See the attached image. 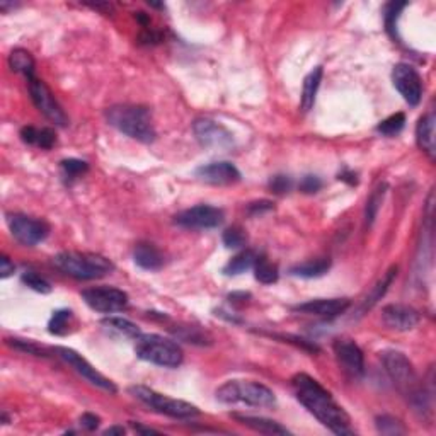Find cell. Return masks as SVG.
Returning a JSON list of instances; mask_svg holds the SVG:
<instances>
[{
	"label": "cell",
	"instance_id": "4",
	"mask_svg": "<svg viewBox=\"0 0 436 436\" xmlns=\"http://www.w3.org/2000/svg\"><path fill=\"white\" fill-rule=\"evenodd\" d=\"M53 264L77 280H98L115 269V264L108 257L92 252H60L53 257Z\"/></svg>",
	"mask_w": 436,
	"mask_h": 436
},
{
	"label": "cell",
	"instance_id": "32",
	"mask_svg": "<svg viewBox=\"0 0 436 436\" xmlns=\"http://www.w3.org/2000/svg\"><path fill=\"white\" fill-rule=\"evenodd\" d=\"M404 7H407L406 2H390L385 9V27L394 39L397 38V19Z\"/></svg>",
	"mask_w": 436,
	"mask_h": 436
},
{
	"label": "cell",
	"instance_id": "28",
	"mask_svg": "<svg viewBox=\"0 0 436 436\" xmlns=\"http://www.w3.org/2000/svg\"><path fill=\"white\" fill-rule=\"evenodd\" d=\"M9 65L18 74L26 75V79L34 75V58L31 56L30 51L23 50V48L12 51L9 56Z\"/></svg>",
	"mask_w": 436,
	"mask_h": 436
},
{
	"label": "cell",
	"instance_id": "9",
	"mask_svg": "<svg viewBox=\"0 0 436 436\" xmlns=\"http://www.w3.org/2000/svg\"><path fill=\"white\" fill-rule=\"evenodd\" d=\"M27 89H30L31 99H33L34 106L46 116L51 123L58 124V127H67L68 118L63 111L62 106L58 104V101L55 99L53 92L50 91V87L39 80L38 77H30L27 79Z\"/></svg>",
	"mask_w": 436,
	"mask_h": 436
},
{
	"label": "cell",
	"instance_id": "18",
	"mask_svg": "<svg viewBox=\"0 0 436 436\" xmlns=\"http://www.w3.org/2000/svg\"><path fill=\"white\" fill-rule=\"evenodd\" d=\"M196 176L201 181L215 186H227L241 181L239 169L230 162H212L196 169Z\"/></svg>",
	"mask_w": 436,
	"mask_h": 436
},
{
	"label": "cell",
	"instance_id": "1",
	"mask_svg": "<svg viewBox=\"0 0 436 436\" xmlns=\"http://www.w3.org/2000/svg\"><path fill=\"white\" fill-rule=\"evenodd\" d=\"M292 385L298 402L334 435H354L348 413L334 401L333 395L316 378L309 377L307 373H297L292 378Z\"/></svg>",
	"mask_w": 436,
	"mask_h": 436
},
{
	"label": "cell",
	"instance_id": "3",
	"mask_svg": "<svg viewBox=\"0 0 436 436\" xmlns=\"http://www.w3.org/2000/svg\"><path fill=\"white\" fill-rule=\"evenodd\" d=\"M106 120L116 130L142 143H152L157 136L150 111L143 106H135V104L111 106L106 111Z\"/></svg>",
	"mask_w": 436,
	"mask_h": 436
},
{
	"label": "cell",
	"instance_id": "5",
	"mask_svg": "<svg viewBox=\"0 0 436 436\" xmlns=\"http://www.w3.org/2000/svg\"><path fill=\"white\" fill-rule=\"evenodd\" d=\"M135 353L140 360L164 366V368H177L183 363V350L174 339L160 336V334H142L136 339Z\"/></svg>",
	"mask_w": 436,
	"mask_h": 436
},
{
	"label": "cell",
	"instance_id": "7",
	"mask_svg": "<svg viewBox=\"0 0 436 436\" xmlns=\"http://www.w3.org/2000/svg\"><path fill=\"white\" fill-rule=\"evenodd\" d=\"M130 394L135 399H139L140 402H143L145 406L152 407V409L157 411V413L171 416V418L189 419L200 414L198 407L193 406V404L179 401V399L167 397V395L155 392V390L148 389V387L133 385L130 387Z\"/></svg>",
	"mask_w": 436,
	"mask_h": 436
},
{
	"label": "cell",
	"instance_id": "40",
	"mask_svg": "<svg viewBox=\"0 0 436 436\" xmlns=\"http://www.w3.org/2000/svg\"><path fill=\"white\" fill-rule=\"evenodd\" d=\"M292 186H293L292 177L285 174L273 176L271 179H269V189H271L274 195H285V193H288L290 189H292Z\"/></svg>",
	"mask_w": 436,
	"mask_h": 436
},
{
	"label": "cell",
	"instance_id": "12",
	"mask_svg": "<svg viewBox=\"0 0 436 436\" xmlns=\"http://www.w3.org/2000/svg\"><path fill=\"white\" fill-rule=\"evenodd\" d=\"M174 224L183 229L195 230L217 229L224 224V212L220 208L212 207V205H198V207L177 213L174 217Z\"/></svg>",
	"mask_w": 436,
	"mask_h": 436
},
{
	"label": "cell",
	"instance_id": "41",
	"mask_svg": "<svg viewBox=\"0 0 436 436\" xmlns=\"http://www.w3.org/2000/svg\"><path fill=\"white\" fill-rule=\"evenodd\" d=\"M298 188H300V191L305 193V195H316L319 189L322 188V181L321 177L312 174L304 176L302 177L300 184H298Z\"/></svg>",
	"mask_w": 436,
	"mask_h": 436
},
{
	"label": "cell",
	"instance_id": "8",
	"mask_svg": "<svg viewBox=\"0 0 436 436\" xmlns=\"http://www.w3.org/2000/svg\"><path fill=\"white\" fill-rule=\"evenodd\" d=\"M7 225H9L12 237L23 245H33L39 244L48 237L50 233V227L46 222L38 220V218L21 215V213H11L7 215Z\"/></svg>",
	"mask_w": 436,
	"mask_h": 436
},
{
	"label": "cell",
	"instance_id": "46",
	"mask_svg": "<svg viewBox=\"0 0 436 436\" xmlns=\"http://www.w3.org/2000/svg\"><path fill=\"white\" fill-rule=\"evenodd\" d=\"M132 426L135 428L136 433H143V435H159V431L152 430V428H143L142 425H136V423H132Z\"/></svg>",
	"mask_w": 436,
	"mask_h": 436
},
{
	"label": "cell",
	"instance_id": "44",
	"mask_svg": "<svg viewBox=\"0 0 436 436\" xmlns=\"http://www.w3.org/2000/svg\"><path fill=\"white\" fill-rule=\"evenodd\" d=\"M15 266L14 262H12L9 257L7 256H2L0 257V276L2 278H9L12 273H14Z\"/></svg>",
	"mask_w": 436,
	"mask_h": 436
},
{
	"label": "cell",
	"instance_id": "29",
	"mask_svg": "<svg viewBox=\"0 0 436 436\" xmlns=\"http://www.w3.org/2000/svg\"><path fill=\"white\" fill-rule=\"evenodd\" d=\"M254 276H256V280L262 285H273L278 281L280 273H278L276 266L271 264L266 257L257 256L256 264H254Z\"/></svg>",
	"mask_w": 436,
	"mask_h": 436
},
{
	"label": "cell",
	"instance_id": "19",
	"mask_svg": "<svg viewBox=\"0 0 436 436\" xmlns=\"http://www.w3.org/2000/svg\"><path fill=\"white\" fill-rule=\"evenodd\" d=\"M435 115L433 113H428L426 116H423L419 120L418 128H416V140H418L419 148L423 152L428 153L430 159H435L436 155V140H435Z\"/></svg>",
	"mask_w": 436,
	"mask_h": 436
},
{
	"label": "cell",
	"instance_id": "45",
	"mask_svg": "<svg viewBox=\"0 0 436 436\" xmlns=\"http://www.w3.org/2000/svg\"><path fill=\"white\" fill-rule=\"evenodd\" d=\"M338 177H339V179H341V181H345V183H348L350 186L358 184V176H357V172L348 171V169H346V171H342L341 174H339Z\"/></svg>",
	"mask_w": 436,
	"mask_h": 436
},
{
	"label": "cell",
	"instance_id": "17",
	"mask_svg": "<svg viewBox=\"0 0 436 436\" xmlns=\"http://www.w3.org/2000/svg\"><path fill=\"white\" fill-rule=\"evenodd\" d=\"M350 307L348 298H317L293 307L295 312L317 317H338L345 314Z\"/></svg>",
	"mask_w": 436,
	"mask_h": 436
},
{
	"label": "cell",
	"instance_id": "15",
	"mask_svg": "<svg viewBox=\"0 0 436 436\" xmlns=\"http://www.w3.org/2000/svg\"><path fill=\"white\" fill-rule=\"evenodd\" d=\"M196 139L203 147L208 148H230L233 145L232 133L222 124L212 120H196L193 124Z\"/></svg>",
	"mask_w": 436,
	"mask_h": 436
},
{
	"label": "cell",
	"instance_id": "24",
	"mask_svg": "<svg viewBox=\"0 0 436 436\" xmlns=\"http://www.w3.org/2000/svg\"><path fill=\"white\" fill-rule=\"evenodd\" d=\"M395 276H397V266H392V268H390L389 271L385 273V276H383L382 280L378 281V283L375 285L373 288L370 290V293L366 295L365 300L361 302V305H360V316H363V312H366V310H370L371 307L377 304L378 300H382V297L387 293V290H389V286L392 285V281H394V278H395Z\"/></svg>",
	"mask_w": 436,
	"mask_h": 436
},
{
	"label": "cell",
	"instance_id": "16",
	"mask_svg": "<svg viewBox=\"0 0 436 436\" xmlns=\"http://www.w3.org/2000/svg\"><path fill=\"white\" fill-rule=\"evenodd\" d=\"M382 321L389 329L394 331H411L421 321L419 312L413 307L402 305V304H392L383 307L382 310Z\"/></svg>",
	"mask_w": 436,
	"mask_h": 436
},
{
	"label": "cell",
	"instance_id": "2",
	"mask_svg": "<svg viewBox=\"0 0 436 436\" xmlns=\"http://www.w3.org/2000/svg\"><path fill=\"white\" fill-rule=\"evenodd\" d=\"M382 363L383 366H385V371L390 377V380L397 387L399 392H401L404 397H407V401L411 402L414 411H418L419 414H425L428 411H431L425 389H423V385L419 383L418 373H416L413 363L406 358V354L394 350L383 351Z\"/></svg>",
	"mask_w": 436,
	"mask_h": 436
},
{
	"label": "cell",
	"instance_id": "23",
	"mask_svg": "<svg viewBox=\"0 0 436 436\" xmlns=\"http://www.w3.org/2000/svg\"><path fill=\"white\" fill-rule=\"evenodd\" d=\"M21 139L24 143L36 145V147L43 148V150H50L56 142V135L51 128L24 127L21 130Z\"/></svg>",
	"mask_w": 436,
	"mask_h": 436
},
{
	"label": "cell",
	"instance_id": "36",
	"mask_svg": "<svg viewBox=\"0 0 436 436\" xmlns=\"http://www.w3.org/2000/svg\"><path fill=\"white\" fill-rule=\"evenodd\" d=\"M377 430H378V433L389 435V436H397V435L406 433L402 423L399 421V419L392 418V416H378Z\"/></svg>",
	"mask_w": 436,
	"mask_h": 436
},
{
	"label": "cell",
	"instance_id": "30",
	"mask_svg": "<svg viewBox=\"0 0 436 436\" xmlns=\"http://www.w3.org/2000/svg\"><path fill=\"white\" fill-rule=\"evenodd\" d=\"M72 317L74 316H72L70 310H56L50 319L48 331H50L51 334H55V336H63V334H67Z\"/></svg>",
	"mask_w": 436,
	"mask_h": 436
},
{
	"label": "cell",
	"instance_id": "37",
	"mask_svg": "<svg viewBox=\"0 0 436 436\" xmlns=\"http://www.w3.org/2000/svg\"><path fill=\"white\" fill-rule=\"evenodd\" d=\"M87 171H89V165H87V162H84V160H79V159L62 160L63 177H65V179H68V181L77 179L79 176L86 174Z\"/></svg>",
	"mask_w": 436,
	"mask_h": 436
},
{
	"label": "cell",
	"instance_id": "35",
	"mask_svg": "<svg viewBox=\"0 0 436 436\" xmlns=\"http://www.w3.org/2000/svg\"><path fill=\"white\" fill-rule=\"evenodd\" d=\"M387 191V184H380L377 189L373 191V195L370 196L368 203H366V224L371 225L373 220L377 218L378 210H380V205L383 201V196H385Z\"/></svg>",
	"mask_w": 436,
	"mask_h": 436
},
{
	"label": "cell",
	"instance_id": "20",
	"mask_svg": "<svg viewBox=\"0 0 436 436\" xmlns=\"http://www.w3.org/2000/svg\"><path fill=\"white\" fill-rule=\"evenodd\" d=\"M133 259L142 269L147 271H157L164 266V254L159 251L153 244L148 242H140L136 244L135 251H133Z\"/></svg>",
	"mask_w": 436,
	"mask_h": 436
},
{
	"label": "cell",
	"instance_id": "31",
	"mask_svg": "<svg viewBox=\"0 0 436 436\" xmlns=\"http://www.w3.org/2000/svg\"><path fill=\"white\" fill-rule=\"evenodd\" d=\"M404 124H406V116L402 113H395V115L389 116L387 120H383L380 124L377 127V132L382 133L383 136H395L402 132Z\"/></svg>",
	"mask_w": 436,
	"mask_h": 436
},
{
	"label": "cell",
	"instance_id": "13",
	"mask_svg": "<svg viewBox=\"0 0 436 436\" xmlns=\"http://www.w3.org/2000/svg\"><path fill=\"white\" fill-rule=\"evenodd\" d=\"M392 82L409 106H418L423 96L421 77L409 63H397L392 70Z\"/></svg>",
	"mask_w": 436,
	"mask_h": 436
},
{
	"label": "cell",
	"instance_id": "38",
	"mask_svg": "<svg viewBox=\"0 0 436 436\" xmlns=\"http://www.w3.org/2000/svg\"><path fill=\"white\" fill-rule=\"evenodd\" d=\"M7 342L12 346V348L23 351V353L27 354H34V357H48V351L43 348V346L36 345L34 341H27V339H18V338H12L7 339Z\"/></svg>",
	"mask_w": 436,
	"mask_h": 436
},
{
	"label": "cell",
	"instance_id": "10",
	"mask_svg": "<svg viewBox=\"0 0 436 436\" xmlns=\"http://www.w3.org/2000/svg\"><path fill=\"white\" fill-rule=\"evenodd\" d=\"M82 298L92 310L103 314L121 312L128 307L127 292L113 286H96V288L84 290Z\"/></svg>",
	"mask_w": 436,
	"mask_h": 436
},
{
	"label": "cell",
	"instance_id": "6",
	"mask_svg": "<svg viewBox=\"0 0 436 436\" xmlns=\"http://www.w3.org/2000/svg\"><path fill=\"white\" fill-rule=\"evenodd\" d=\"M217 399L224 404H245L252 407H273V390L254 380H229L217 389Z\"/></svg>",
	"mask_w": 436,
	"mask_h": 436
},
{
	"label": "cell",
	"instance_id": "22",
	"mask_svg": "<svg viewBox=\"0 0 436 436\" xmlns=\"http://www.w3.org/2000/svg\"><path fill=\"white\" fill-rule=\"evenodd\" d=\"M233 418L241 423V425L251 428V430L257 431L262 435H290V431L280 423L273 421V419L257 418V416H244V414H233Z\"/></svg>",
	"mask_w": 436,
	"mask_h": 436
},
{
	"label": "cell",
	"instance_id": "47",
	"mask_svg": "<svg viewBox=\"0 0 436 436\" xmlns=\"http://www.w3.org/2000/svg\"><path fill=\"white\" fill-rule=\"evenodd\" d=\"M123 433H124V428H121V426L109 428V430L104 431V435H123Z\"/></svg>",
	"mask_w": 436,
	"mask_h": 436
},
{
	"label": "cell",
	"instance_id": "39",
	"mask_svg": "<svg viewBox=\"0 0 436 436\" xmlns=\"http://www.w3.org/2000/svg\"><path fill=\"white\" fill-rule=\"evenodd\" d=\"M23 283L26 286H30L31 290H34V292L38 293H50L51 292V285L48 283L44 278L39 276L36 271H24L23 273Z\"/></svg>",
	"mask_w": 436,
	"mask_h": 436
},
{
	"label": "cell",
	"instance_id": "42",
	"mask_svg": "<svg viewBox=\"0 0 436 436\" xmlns=\"http://www.w3.org/2000/svg\"><path fill=\"white\" fill-rule=\"evenodd\" d=\"M271 208H273L271 201L262 200V201H256V203L249 205L248 213H249V215H261V213L269 212V210H271Z\"/></svg>",
	"mask_w": 436,
	"mask_h": 436
},
{
	"label": "cell",
	"instance_id": "14",
	"mask_svg": "<svg viewBox=\"0 0 436 436\" xmlns=\"http://www.w3.org/2000/svg\"><path fill=\"white\" fill-rule=\"evenodd\" d=\"M334 354H336L338 363L345 370V373H348L353 378L363 377V373H365V358H363L360 346L353 339H336L334 341Z\"/></svg>",
	"mask_w": 436,
	"mask_h": 436
},
{
	"label": "cell",
	"instance_id": "27",
	"mask_svg": "<svg viewBox=\"0 0 436 436\" xmlns=\"http://www.w3.org/2000/svg\"><path fill=\"white\" fill-rule=\"evenodd\" d=\"M257 261V254L251 251V249H245V251H242L237 254V256H233L232 259H230L227 262V266L224 268V273L229 274V276H236V274H242L245 273L248 269L254 268V264H256Z\"/></svg>",
	"mask_w": 436,
	"mask_h": 436
},
{
	"label": "cell",
	"instance_id": "33",
	"mask_svg": "<svg viewBox=\"0 0 436 436\" xmlns=\"http://www.w3.org/2000/svg\"><path fill=\"white\" fill-rule=\"evenodd\" d=\"M176 336L184 339L188 342H195V345H208L212 342V338L208 336V333H203L198 327H177Z\"/></svg>",
	"mask_w": 436,
	"mask_h": 436
},
{
	"label": "cell",
	"instance_id": "43",
	"mask_svg": "<svg viewBox=\"0 0 436 436\" xmlns=\"http://www.w3.org/2000/svg\"><path fill=\"white\" fill-rule=\"evenodd\" d=\"M99 423H101V419L96 414H89L87 413V414H84L82 418H80V425H82L89 431H94L96 428L99 426Z\"/></svg>",
	"mask_w": 436,
	"mask_h": 436
},
{
	"label": "cell",
	"instance_id": "21",
	"mask_svg": "<svg viewBox=\"0 0 436 436\" xmlns=\"http://www.w3.org/2000/svg\"><path fill=\"white\" fill-rule=\"evenodd\" d=\"M322 75H324V68L316 67L309 75L305 77L304 87H302V98H300V108L302 111L307 113L314 108L316 104V98L319 87H321Z\"/></svg>",
	"mask_w": 436,
	"mask_h": 436
},
{
	"label": "cell",
	"instance_id": "26",
	"mask_svg": "<svg viewBox=\"0 0 436 436\" xmlns=\"http://www.w3.org/2000/svg\"><path fill=\"white\" fill-rule=\"evenodd\" d=\"M101 326H103L104 329L111 331V333H116L124 338L139 339L140 336H142L139 326L133 324L132 321H128V319H123V317H106L101 321Z\"/></svg>",
	"mask_w": 436,
	"mask_h": 436
},
{
	"label": "cell",
	"instance_id": "11",
	"mask_svg": "<svg viewBox=\"0 0 436 436\" xmlns=\"http://www.w3.org/2000/svg\"><path fill=\"white\" fill-rule=\"evenodd\" d=\"M53 351L56 353V357L62 358L67 365H70L77 373L82 375V377L86 378L87 382H91L92 385L99 387L101 390H106V392L109 394L118 392L115 383L109 380L108 377H104L103 373H99V371L82 357V354H79L77 351L70 350V348H65V346H56Z\"/></svg>",
	"mask_w": 436,
	"mask_h": 436
},
{
	"label": "cell",
	"instance_id": "34",
	"mask_svg": "<svg viewBox=\"0 0 436 436\" xmlns=\"http://www.w3.org/2000/svg\"><path fill=\"white\" fill-rule=\"evenodd\" d=\"M224 244L227 249H241L248 244V233L242 227H230L224 232Z\"/></svg>",
	"mask_w": 436,
	"mask_h": 436
},
{
	"label": "cell",
	"instance_id": "25",
	"mask_svg": "<svg viewBox=\"0 0 436 436\" xmlns=\"http://www.w3.org/2000/svg\"><path fill=\"white\" fill-rule=\"evenodd\" d=\"M331 269V261L327 257H321V259H310L302 262V264L293 266L290 269V273L293 276H300V278H321Z\"/></svg>",
	"mask_w": 436,
	"mask_h": 436
}]
</instances>
